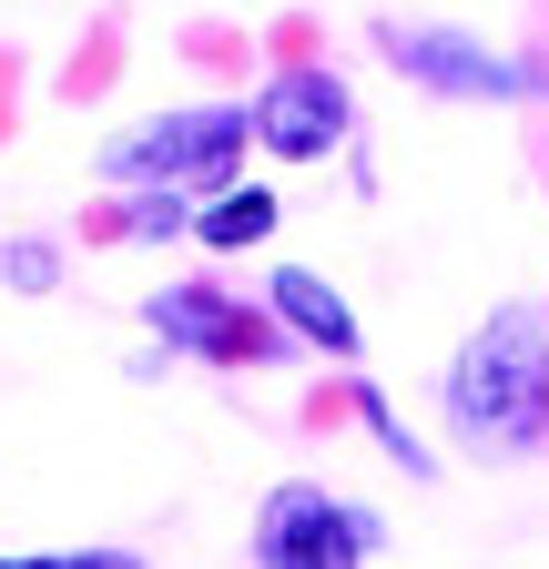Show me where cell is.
<instances>
[{
	"label": "cell",
	"mask_w": 549,
	"mask_h": 569,
	"mask_svg": "<svg viewBox=\"0 0 549 569\" xmlns=\"http://www.w3.org/2000/svg\"><path fill=\"white\" fill-rule=\"evenodd\" d=\"M336 132H347V92H336L326 71H274V92L254 102V142L286 153V163H316Z\"/></svg>",
	"instance_id": "obj_4"
},
{
	"label": "cell",
	"mask_w": 549,
	"mask_h": 569,
	"mask_svg": "<svg viewBox=\"0 0 549 569\" xmlns=\"http://www.w3.org/2000/svg\"><path fill=\"white\" fill-rule=\"evenodd\" d=\"M0 274H11L21 296H51V274H61V254H51V244H11V254H0Z\"/></svg>",
	"instance_id": "obj_9"
},
{
	"label": "cell",
	"mask_w": 549,
	"mask_h": 569,
	"mask_svg": "<svg viewBox=\"0 0 549 569\" xmlns=\"http://www.w3.org/2000/svg\"><path fill=\"white\" fill-rule=\"evenodd\" d=\"M448 407L478 427V438H529L539 427V407H549V367H539V336L509 316V326H489L468 346V367H458V387H448Z\"/></svg>",
	"instance_id": "obj_1"
},
{
	"label": "cell",
	"mask_w": 549,
	"mask_h": 569,
	"mask_svg": "<svg viewBox=\"0 0 549 569\" xmlns=\"http://www.w3.org/2000/svg\"><path fill=\"white\" fill-rule=\"evenodd\" d=\"M193 234L224 244V254H234V244H264V234H274V193H214V213H203Z\"/></svg>",
	"instance_id": "obj_8"
},
{
	"label": "cell",
	"mask_w": 549,
	"mask_h": 569,
	"mask_svg": "<svg viewBox=\"0 0 549 569\" xmlns=\"http://www.w3.org/2000/svg\"><path fill=\"white\" fill-rule=\"evenodd\" d=\"M387 51H397L407 71H428V82H448V92H509V82H519V71L478 61L468 41H438V31H387Z\"/></svg>",
	"instance_id": "obj_6"
},
{
	"label": "cell",
	"mask_w": 549,
	"mask_h": 569,
	"mask_svg": "<svg viewBox=\"0 0 549 569\" xmlns=\"http://www.w3.org/2000/svg\"><path fill=\"white\" fill-rule=\"evenodd\" d=\"M173 346H193V356H224V367H234V356H264V326L244 316V306H224V296H203V284H173V296H153L143 306Z\"/></svg>",
	"instance_id": "obj_5"
},
{
	"label": "cell",
	"mask_w": 549,
	"mask_h": 569,
	"mask_svg": "<svg viewBox=\"0 0 549 569\" xmlns=\"http://www.w3.org/2000/svg\"><path fill=\"white\" fill-rule=\"evenodd\" d=\"M234 142H244V112H163V122H143L132 142H112V183H143V173H224L234 163Z\"/></svg>",
	"instance_id": "obj_2"
},
{
	"label": "cell",
	"mask_w": 549,
	"mask_h": 569,
	"mask_svg": "<svg viewBox=\"0 0 549 569\" xmlns=\"http://www.w3.org/2000/svg\"><path fill=\"white\" fill-rule=\"evenodd\" d=\"M274 306H286V316H296L306 336H326L336 356H347V346H357V326H347V306H336V296H326V284H316V274H274Z\"/></svg>",
	"instance_id": "obj_7"
},
{
	"label": "cell",
	"mask_w": 549,
	"mask_h": 569,
	"mask_svg": "<svg viewBox=\"0 0 549 569\" xmlns=\"http://www.w3.org/2000/svg\"><path fill=\"white\" fill-rule=\"evenodd\" d=\"M367 549H377V519L336 509V498H316V488H286L254 519V559H367Z\"/></svg>",
	"instance_id": "obj_3"
}]
</instances>
